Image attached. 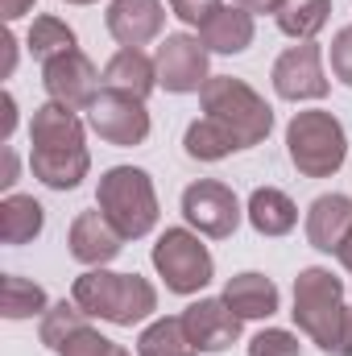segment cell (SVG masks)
Here are the masks:
<instances>
[{
	"label": "cell",
	"instance_id": "4316f807",
	"mask_svg": "<svg viewBox=\"0 0 352 356\" xmlns=\"http://www.w3.org/2000/svg\"><path fill=\"white\" fill-rule=\"evenodd\" d=\"M83 323H88V311H83L75 298H71V302L63 298V302H54V307L42 315V344L58 353V348H63V344L83 327Z\"/></svg>",
	"mask_w": 352,
	"mask_h": 356
},
{
	"label": "cell",
	"instance_id": "8d00e7d4",
	"mask_svg": "<svg viewBox=\"0 0 352 356\" xmlns=\"http://www.w3.org/2000/svg\"><path fill=\"white\" fill-rule=\"evenodd\" d=\"M336 257H340V266H344V269L352 273V228H349V236H344V245L336 249Z\"/></svg>",
	"mask_w": 352,
	"mask_h": 356
},
{
	"label": "cell",
	"instance_id": "ba28073f",
	"mask_svg": "<svg viewBox=\"0 0 352 356\" xmlns=\"http://www.w3.org/2000/svg\"><path fill=\"white\" fill-rule=\"evenodd\" d=\"M88 129L108 141V145H120V149H133L150 137V112H145V99L129 95V91H112L104 88L88 108Z\"/></svg>",
	"mask_w": 352,
	"mask_h": 356
},
{
	"label": "cell",
	"instance_id": "5bb4252c",
	"mask_svg": "<svg viewBox=\"0 0 352 356\" xmlns=\"http://www.w3.org/2000/svg\"><path fill=\"white\" fill-rule=\"evenodd\" d=\"M104 25H108V33L120 46L141 50V46H150V42L162 38L166 8H162V0H112L108 13H104Z\"/></svg>",
	"mask_w": 352,
	"mask_h": 356
},
{
	"label": "cell",
	"instance_id": "f35d334b",
	"mask_svg": "<svg viewBox=\"0 0 352 356\" xmlns=\"http://www.w3.org/2000/svg\"><path fill=\"white\" fill-rule=\"evenodd\" d=\"M67 4H95V0H67Z\"/></svg>",
	"mask_w": 352,
	"mask_h": 356
},
{
	"label": "cell",
	"instance_id": "f1b7e54d",
	"mask_svg": "<svg viewBox=\"0 0 352 356\" xmlns=\"http://www.w3.org/2000/svg\"><path fill=\"white\" fill-rule=\"evenodd\" d=\"M112 353H116V344H112L108 336H99L91 323H83V327L58 348V356H112Z\"/></svg>",
	"mask_w": 352,
	"mask_h": 356
},
{
	"label": "cell",
	"instance_id": "9c48e42d",
	"mask_svg": "<svg viewBox=\"0 0 352 356\" xmlns=\"http://www.w3.org/2000/svg\"><path fill=\"white\" fill-rule=\"evenodd\" d=\"M241 199L232 186L216 182V178H199L182 191V220L199 232V236H211V241H224L241 228Z\"/></svg>",
	"mask_w": 352,
	"mask_h": 356
},
{
	"label": "cell",
	"instance_id": "277c9868",
	"mask_svg": "<svg viewBox=\"0 0 352 356\" xmlns=\"http://www.w3.org/2000/svg\"><path fill=\"white\" fill-rule=\"evenodd\" d=\"M199 104H203V116L211 124H220L237 149L262 145L265 137H269V129H273V108L245 79L211 75L203 83V91H199Z\"/></svg>",
	"mask_w": 352,
	"mask_h": 356
},
{
	"label": "cell",
	"instance_id": "8fae6325",
	"mask_svg": "<svg viewBox=\"0 0 352 356\" xmlns=\"http://www.w3.org/2000/svg\"><path fill=\"white\" fill-rule=\"evenodd\" d=\"M273 91L290 104H303V99H323L328 95V75H323V54L315 42H298L290 50L278 54L273 63Z\"/></svg>",
	"mask_w": 352,
	"mask_h": 356
},
{
	"label": "cell",
	"instance_id": "7c38bea8",
	"mask_svg": "<svg viewBox=\"0 0 352 356\" xmlns=\"http://www.w3.org/2000/svg\"><path fill=\"white\" fill-rule=\"evenodd\" d=\"M42 83H46V95L54 104H67L75 112H88L91 99L104 91L99 88L104 75L95 71V63H91L83 50H71V54H63V58H54V63L42 67Z\"/></svg>",
	"mask_w": 352,
	"mask_h": 356
},
{
	"label": "cell",
	"instance_id": "7402d4cb",
	"mask_svg": "<svg viewBox=\"0 0 352 356\" xmlns=\"http://www.w3.org/2000/svg\"><path fill=\"white\" fill-rule=\"evenodd\" d=\"M273 21L286 38L315 42V33H323V25L332 21V0H282L273 8Z\"/></svg>",
	"mask_w": 352,
	"mask_h": 356
},
{
	"label": "cell",
	"instance_id": "5b68a950",
	"mask_svg": "<svg viewBox=\"0 0 352 356\" xmlns=\"http://www.w3.org/2000/svg\"><path fill=\"white\" fill-rule=\"evenodd\" d=\"M95 207L120 228L125 241H141L158 224V191L141 166H112L99 175Z\"/></svg>",
	"mask_w": 352,
	"mask_h": 356
},
{
	"label": "cell",
	"instance_id": "e0dca14e",
	"mask_svg": "<svg viewBox=\"0 0 352 356\" xmlns=\"http://www.w3.org/2000/svg\"><path fill=\"white\" fill-rule=\"evenodd\" d=\"M253 33H257L253 13L241 8V4H220V8L211 13V21L199 29L203 46H207L211 54H241V50L253 46Z\"/></svg>",
	"mask_w": 352,
	"mask_h": 356
},
{
	"label": "cell",
	"instance_id": "1f68e13d",
	"mask_svg": "<svg viewBox=\"0 0 352 356\" xmlns=\"http://www.w3.org/2000/svg\"><path fill=\"white\" fill-rule=\"evenodd\" d=\"M33 4H38V0H0V17H4V21H21Z\"/></svg>",
	"mask_w": 352,
	"mask_h": 356
},
{
	"label": "cell",
	"instance_id": "d6a6232c",
	"mask_svg": "<svg viewBox=\"0 0 352 356\" xmlns=\"http://www.w3.org/2000/svg\"><path fill=\"white\" fill-rule=\"evenodd\" d=\"M13 129H17V104H13V95L4 91V124H0V141H8Z\"/></svg>",
	"mask_w": 352,
	"mask_h": 356
},
{
	"label": "cell",
	"instance_id": "f546056e",
	"mask_svg": "<svg viewBox=\"0 0 352 356\" xmlns=\"http://www.w3.org/2000/svg\"><path fill=\"white\" fill-rule=\"evenodd\" d=\"M328 63H332V75H336L344 88H352V25L336 29L332 50H328Z\"/></svg>",
	"mask_w": 352,
	"mask_h": 356
},
{
	"label": "cell",
	"instance_id": "52a82bcc",
	"mask_svg": "<svg viewBox=\"0 0 352 356\" xmlns=\"http://www.w3.org/2000/svg\"><path fill=\"white\" fill-rule=\"evenodd\" d=\"M154 269L166 282V290L182 294V298L199 294L216 277V261H211V253L195 228H166L154 245Z\"/></svg>",
	"mask_w": 352,
	"mask_h": 356
},
{
	"label": "cell",
	"instance_id": "9a60e30c",
	"mask_svg": "<svg viewBox=\"0 0 352 356\" xmlns=\"http://www.w3.org/2000/svg\"><path fill=\"white\" fill-rule=\"evenodd\" d=\"M67 245H71V257H75V261L99 269V266H108V261L120 257L125 236H120V228H116L99 207H91V211H79V216H75Z\"/></svg>",
	"mask_w": 352,
	"mask_h": 356
},
{
	"label": "cell",
	"instance_id": "836d02e7",
	"mask_svg": "<svg viewBox=\"0 0 352 356\" xmlns=\"http://www.w3.org/2000/svg\"><path fill=\"white\" fill-rule=\"evenodd\" d=\"M13 182H17V154H13V149H4V175H0V186L8 191Z\"/></svg>",
	"mask_w": 352,
	"mask_h": 356
},
{
	"label": "cell",
	"instance_id": "484cf974",
	"mask_svg": "<svg viewBox=\"0 0 352 356\" xmlns=\"http://www.w3.org/2000/svg\"><path fill=\"white\" fill-rule=\"evenodd\" d=\"M182 149H186V158H195V162H220V158L237 154V145L228 141V133H224L220 124H211L207 116H199V120L186 124Z\"/></svg>",
	"mask_w": 352,
	"mask_h": 356
},
{
	"label": "cell",
	"instance_id": "d6986e66",
	"mask_svg": "<svg viewBox=\"0 0 352 356\" xmlns=\"http://www.w3.org/2000/svg\"><path fill=\"white\" fill-rule=\"evenodd\" d=\"M104 88L112 91H129L137 99H145L150 91L158 88V63L145 54V50H133V46H120L108 67H104Z\"/></svg>",
	"mask_w": 352,
	"mask_h": 356
},
{
	"label": "cell",
	"instance_id": "4dcf8cb0",
	"mask_svg": "<svg viewBox=\"0 0 352 356\" xmlns=\"http://www.w3.org/2000/svg\"><path fill=\"white\" fill-rule=\"evenodd\" d=\"M220 4H224V0H170V13H175L182 25H191V29H203Z\"/></svg>",
	"mask_w": 352,
	"mask_h": 356
},
{
	"label": "cell",
	"instance_id": "d4e9b609",
	"mask_svg": "<svg viewBox=\"0 0 352 356\" xmlns=\"http://www.w3.org/2000/svg\"><path fill=\"white\" fill-rule=\"evenodd\" d=\"M137 356H195L186 332H182V315L154 319V323L137 336Z\"/></svg>",
	"mask_w": 352,
	"mask_h": 356
},
{
	"label": "cell",
	"instance_id": "8992f818",
	"mask_svg": "<svg viewBox=\"0 0 352 356\" xmlns=\"http://www.w3.org/2000/svg\"><path fill=\"white\" fill-rule=\"evenodd\" d=\"M286 154L303 178H332L349 158V133L332 112L307 108L286 124Z\"/></svg>",
	"mask_w": 352,
	"mask_h": 356
},
{
	"label": "cell",
	"instance_id": "e575fe53",
	"mask_svg": "<svg viewBox=\"0 0 352 356\" xmlns=\"http://www.w3.org/2000/svg\"><path fill=\"white\" fill-rule=\"evenodd\" d=\"M13 67H17V38L4 33V75H13Z\"/></svg>",
	"mask_w": 352,
	"mask_h": 356
},
{
	"label": "cell",
	"instance_id": "603a6c76",
	"mask_svg": "<svg viewBox=\"0 0 352 356\" xmlns=\"http://www.w3.org/2000/svg\"><path fill=\"white\" fill-rule=\"evenodd\" d=\"M25 46H29V54L46 67V63H54V58H63V54H71V50H79L75 46V29L63 21V17H33V25H29V33H25Z\"/></svg>",
	"mask_w": 352,
	"mask_h": 356
},
{
	"label": "cell",
	"instance_id": "6da1fadb",
	"mask_svg": "<svg viewBox=\"0 0 352 356\" xmlns=\"http://www.w3.org/2000/svg\"><path fill=\"white\" fill-rule=\"evenodd\" d=\"M29 141H33L29 170L50 191H75L88 178V137H83V120L75 108L46 99L29 120Z\"/></svg>",
	"mask_w": 352,
	"mask_h": 356
},
{
	"label": "cell",
	"instance_id": "7a4b0ae2",
	"mask_svg": "<svg viewBox=\"0 0 352 356\" xmlns=\"http://www.w3.org/2000/svg\"><path fill=\"white\" fill-rule=\"evenodd\" d=\"M294 327L319 344L323 353L340 356L344 348V332H349V302H344V282L323 266H307L294 277Z\"/></svg>",
	"mask_w": 352,
	"mask_h": 356
},
{
	"label": "cell",
	"instance_id": "d590c367",
	"mask_svg": "<svg viewBox=\"0 0 352 356\" xmlns=\"http://www.w3.org/2000/svg\"><path fill=\"white\" fill-rule=\"evenodd\" d=\"M232 4H241V8H249V13H273L282 0H232Z\"/></svg>",
	"mask_w": 352,
	"mask_h": 356
},
{
	"label": "cell",
	"instance_id": "3957f363",
	"mask_svg": "<svg viewBox=\"0 0 352 356\" xmlns=\"http://www.w3.org/2000/svg\"><path fill=\"white\" fill-rule=\"evenodd\" d=\"M71 298L91 319H104V323H116V327L145 323L158 311V290L141 273H112L104 266L79 273L75 286H71Z\"/></svg>",
	"mask_w": 352,
	"mask_h": 356
},
{
	"label": "cell",
	"instance_id": "ac0fdd59",
	"mask_svg": "<svg viewBox=\"0 0 352 356\" xmlns=\"http://www.w3.org/2000/svg\"><path fill=\"white\" fill-rule=\"evenodd\" d=\"M220 298H224L241 319H269V315H278V302H282L278 286H273L265 273H257V269L228 277V286H224Z\"/></svg>",
	"mask_w": 352,
	"mask_h": 356
},
{
	"label": "cell",
	"instance_id": "4fadbf2b",
	"mask_svg": "<svg viewBox=\"0 0 352 356\" xmlns=\"http://www.w3.org/2000/svg\"><path fill=\"white\" fill-rule=\"evenodd\" d=\"M241 315L224 298H199L182 311V332L195 353H224L241 340Z\"/></svg>",
	"mask_w": 352,
	"mask_h": 356
},
{
	"label": "cell",
	"instance_id": "44dd1931",
	"mask_svg": "<svg viewBox=\"0 0 352 356\" xmlns=\"http://www.w3.org/2000/svg\"><path fill=\"white\" fill-rule=\"evenodd\" d=\"M46 228V207L33 195H4L0 199V241L4 245H29Z\"/></svg>",
	"mask_w": 352,
	"mask_h": 356
},
{
	"label": "cell",
	"instance_id": "83f0119b",
	"mask_svg": "<svg viewBox=\"0 0 352 356\" xmlns=\"http://www.w3.org/2000/svg\"><path fill=\"white\" fill-rule=\"evenodd\" d=\"M249 356H303V344L286 327H265L249 340Z\"/></svg>",
	"mask_w": 352,
	"mask_h": 356
},
{
	"label": "cell",
	"instance_id": "74e56055",
	"mask_svg": "<svg viewBox=\"0 0 352 356\" xmlns=\"http://www.w3.org/2000/svg\"><path fill=\"white\" fill-rule=\"evenodd\" d=\"M112 356H133V353H129V348H120V344H116V353H112Z\"/></svg>",
	"mask_w": 352,
	"mask_h": 356
},
{
	"label": "cell",
	"instance_id": "ffe728a7",
	"mask_svg": "<svg viewBox=\"0 0 352 356\" xmlns=\"http://www.w3.org/2000/svg\"><path fill=\"white\" fill-rule=\"evenodd\" d=\"M245 216H249V224H253L262 236H286V232H294V224H298L294 199H290L286 191H278V186H257V191L249 195Z\"/></svg>",
	"mask_w": 352,
	"mask_h": 356
},
{
	"label": "cell",
	"instance_id": "2e32d148",
	"mask_svg": "<svg viewBox=\"0 0 352 356\" xmlns=\"http://www.w3.org/2000/svg\"><path fill=\"white\" fill-rule=\"evenodd\" d=\"M352 228V199L349 195H319L307 207V241L319 253H336Z\"/></svg>",
	"mask_w": 352,
	"mask_h": 356
},
{
	"label": "cell",
	"instance_id": "cb8c5ba5",
	"mask_svg": "<svg viewBox=\"0 0 352 356\" xmlns=\"http://www.w3.org/2000/svg\"><path fill=\"white\" fill-rule=\"evenodd\" d=\"M46 311H50V298L38 282H29L21 273H4V282H0V315L4 319H33Z\"/></svg>",
	"mask_w": 352,
	"mask_h": 356
},
{
	"label": "cell",
	"instance_id": "30bf717a",
	"mask_svg": "<svg viewBox=\"0 0 352 356\" xmlns=\"http://www.w3.org/2000/svg\"><path fill=\"white\" fill-rule=\"evenodd\" d=\"M207 46L203 38L195 33H166L158 42V88H166L170 95H191V91H203V83L211 79L207 71Z\"/></svg>",
	"mask_w": 352,
	"mask_h": 356
}]
</instances>
